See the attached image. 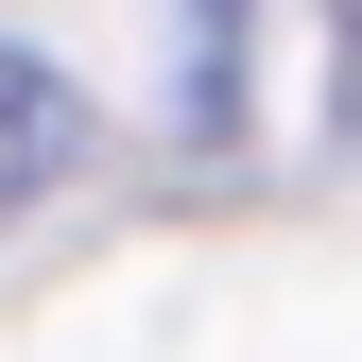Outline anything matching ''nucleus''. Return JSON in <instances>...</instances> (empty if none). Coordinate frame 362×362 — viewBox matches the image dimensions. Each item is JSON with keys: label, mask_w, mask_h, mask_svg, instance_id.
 <instances>
[{"label": "nucleus", "mask_w": 362, "mask_h": 362, "mask_svg": "<svg viewBox=\"0 0 362 362\" xmlns=\"http://www.w3.org/2000/svg\"><path fill=\"white\" fill-rule=\"evenodd\" d=\"M52 173H69V86L35 69V52H0V224L52 190Z\"/></svg>", "instance_id": "obj_1"}]
</instances>
